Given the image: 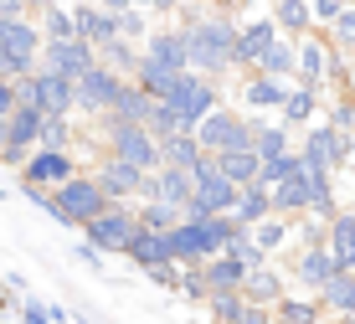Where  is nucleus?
I'll use <instances>...</instances> for the list:
<instances>
[{"label": "nucleus", "instance_id": "nucleus-17", "mask_svg": "<svg viewBox=\"0 0 355 324\" xmlns=\"http://www.w3.org/2000/svg\"><path fill=\"white\" fill-rule=\"evenodd\" d=\"M324 72H329V42L320 36H299L293 42V83H304V88H324Z\"/></svg>", "mask_w": 355, "mask_h": 324}, {"label": "nucleus", "instance_id": "nucleus-3", "mask_svg": "<svg viewBox=\"0 0 355 324\" xmlns=\"http://www.w3.org/2000/svg\"><path fill=\"white\" fill-rule=\"evenodd\" d=\"M31 67H42V31L31 16L0 21V78H26Z\"/></svg>", "mask_w": 355, "mask_h": 324}, {"label": "nucleus", "instance_id": "nucleus-12", "mask_svg": "<svg viewBox=\"0 0 355 324\" xmlns=\"http://www.w3.org/2000/svg\"><path fill=\"white\" fill-rule=\"evenodd\" d=\"M278 36H284V31L273 26V16H242L237 21V46H232V67L252 72V62L263 57V46H273Z\"/></svg>", "mask_w": 355, "mask_h": 324}, {"label": "nucleus", "instance_id": "nucleus-42", "mask_svg": "<svg viewBox=\"0 0 355 324\" xmlns=\"http://www.w3.org/2000/svg\"><path fill=\"white\" fill-rule=\"evenodd\" d=\"M180 72H165V67H150V62L139 57V67H134V83H139L150 98H170V88H175Z\"/></svg>", "mask_w": 355, "mask_h": 324}, {"label": "nucleus", "instance_id": "nucleus-37", "mask_svg": "<svg viewBox=\"0 0 355 324\" xmlns=\"http://www.w3.org/2000/svg\"><path fill=\"white\" fill-rule=\"evenodd\" d=\"M144 129H150V134H155V139H160V144L170 139V134H196L191 123H186V119L175 114V108L165 103V98H155V108H150V119H144Z\"/></svg>", "mask_w": 355, "mask_h": 324}, {"label": "nucleus", "instance_id": "nucleus-6", "mask_svg": "<svg viewBox=\"0 0 355 324\" xmlns=\"http://www.w3.org/2000/svg\"><path fill=\"white\" fill-rule=\"evenodd\" d=\"M299 160L304 170H329V176H345L350 165V134H340L335 123H309L304 129V144H299Z\"/></svg>", "mask_w": 355, "mask_h": 324}, {"label": "nucleus", "instance_id": "nucleus-4", "mask_svg": "<svg viewBox=\"0 0 355 324\" xmlns=\"http://www.w3.org/2000/svg\"><path fill=\"white\" fill-rule=\"evenodd\" d=\"M139 232V216H134V201H108L98 216L83 227V242L98 247V253H114V257H124V247H129V237Z\"/></svg>", "mask_w": 355, "mask_h": 324}, {"label": "nucleus", "instance_id": "nucleus-15", "mask_svg": "<svg viewBox=\"0 0 355 324\" xmlns=\"http://www.w3.org/2000/svg\"><path fill=\"white\" fill-rule=\"evenodd\" d=\"M139 57L150 62V67H165V72H186L191 57H186V31L180 26H165V31H150L139 46Z\"/></svg>", "mask_w": 355, "mask_h": 324}, {"label": "nucleus", "instance_id": "nucleus-25", "mask_svg": "<svg viewBox=\"0 0 355 324\" xmlns=\"http://www.w3.org/2000/svg\"><path fill=\"white\" fill-rule=\"evenodd\" d=\"M232 216H237L242 227H258V221H268V216H273V191H268L263 180L242 185V191H237V206H232Z\"/></svg>", "mask_w": 355, "mask_h": 324}, {"label": "nucleus", "instance_id": "nucleus-2", "mask_svg": "<svg viewBox=\"0 0 355 324\" xmlns=\"http://www.w3.org/2000/svg\"><path fill=\"white\" fill-rule=\"evenodd\" d=\"M16 103H31L42 114H72L78 108V83L52 67H31L26 78H16Z\"/></svg>", "mask_w": 355, "mask_h": 324}, {"label": "nucleus", "instance_id": "nucleus-38", "mask_svg": "<svg viewBox=\"0 0 355 324\" xmlns=\"http://www.w3.org/2000/svg\"><path fill=\"white\" fill-rule=\"evenodd\" d=\"M252 72H273V78H288L293 83V42L278 36L273 46H263V57L252 62Z\"/></svg>", "mask_w": 355, "mask_h": 324}, {"label": "nucleus", "instance_id": "nucleus-49", "mask_svg": "<svg viewBox=\"0 0 355 324\" xmlns=\"http://www.w3.org/2000/svg\"><path fill=\"white\" fill-rule=\"evenodd\" d=\"M144 278H150L155 289L175 293V289H180V263H155V268H144Z\"/></svg>", "mask_w": 355, "mask_h": 324}, {"label": "nucleus", "instance_id": "nucleus-5", "mask_svg": "<svg viewBox=\"0 0 355 324\" xmlns=\"http://www.w3.org/2000/svg\"><path fill=\"white\" fill-rule=\"evenodd\" d=\"M42 108H31V103H16L10 108V119L0 123V165L6 170H21L26 165V155L36 144H42Z\"/></svg>", "mask_w": 355, "mask_h": 324}, {"label": "nucleus", "instance_id": "nucleus-27", "mask_svg": "<svg viewBox=\"0 0 355 324\" xmlns=\"http://www.w3.org/2000/svg\"><path fill=\"white\" fill-rule=\"evenodd\" d=\"M273 324H324V309L314 293H284L273 304Z\"/></svg>", "mask_w": 355, "mask_h": 324}, {"label": "nucleus", "instance_id": "nucleus-9", "mask_svg": "<svg viewBox=\"0 0 355 324\" xmlns=\"http://www.w3.org/2000/svg\"><path fill=\"white\" fill-rule=\"evenodd\" d=\"M165 103L175 108V114L186 119L191 129H196V123H201L216 103H222V83H216V78H201V72H191V67H186V72L175 78V88H170Z\"/></svg>", "mask_w": 355, "mask_h": 324}, {"label": "nucleus", "instance_id": "nucleus-28", "mask_svg": "<svg viewBox=\"0 0 355 324\" xmlns=\"http://www.w3.org/2000/svg\"><path fill=\"white\" fill-rule=\"evenodd\" d=\"M216 170H222V176H227V180L242 191V185H252V180H258L263 155H258L252 144H248V149H227V155H216Z\"/></svg>", "mask_w": 355, "mask_h": 324}, {"label": "nucleus", "instance_id": "nucleus-54", "mask_svg": "<svg viewBox=\"0 0 355 324\" xmlns=\"http://www.w3.org/2000/svg\"><path fill=\"white\" fill-rule=\"evenodd\" d=\"M98 6H103V10H114V16H119V10H129L134 0H98Z\"/></svg>", "mask_w": 355, "mask_h": 324}, {"label": "nucleus", "instance_id": "nucleus-43", "mask_svg": "<svg viewBox=\"0 0 355 324\" xmlns=\"http://www.w3.org/2000/svg\"><path fill=\"white\" fill-rule=\"evenodd\" d=\"M324 36H329V46H335V52H355V0H350V6L345 10H340V16L335 21H329V26H324Z\"/></svg>", "mask_w": 355, "mask_h": 324}, {"label": "nucleus", "instance_id": "nucleus-24", "mask_svg": "<svg viewBox=\"0 0 355 324\" xmlns=\"http://www.w3.org/2000/svg\"><path fill=\"white\" fill-rule=\"evenodd\" d=\"M242 298H248V304H263V309H273L278 298H284V273H278L273 263H263V268H248V278H242Z\"/></svg>", "mask_w": 355, "mask_h": 324}, {"label": "nucleus", "instance_id": "nucleus-40", "mask_svg": "<svg viewBox=\"0 0 355 324\" xmlns=\"http://www.w3.org/2000/svg\"><path fill=\"white\" fill-rule=\"evenodd\" d=\"M134 216H139V232H170L180 221V206L165 201H134Z\"/></svg>", "mask_w": 355, "mask_h": 324}, {"label": "nucleus", "instance_id": "nucleus-16", "mask_svg": "<svg viewBox=\"0 0 355 324\" xmlns=\"http://www.w3.org/2000/svg\"><path fill=\"white\" fill-rule=\"evenodd\" d=\"M144 176H150V170H134L129 160H114V155H108L103 165L93 170L98 191H103L108 201H139V185H144Z\"/></svg>", "mask_w": 355, "mask_h": 324}, {"label": "nucleus", "instance_id": "nucleus-18", "mask_svg": "<svg viewBox=\"0 0 355 324\" xmlns=\"http://www.w3.org/2000/svg\"><path fill=\"white\" fill-rule=\"evenodd\" d=\"M139 201H165V206H186L191 201V170H175V165H160L150 170L139 185Z\"/></svg>", "mask_w": 355, "mask_h": 324}, {"label": "nucleus", "instance_id": "nucleus-39", "mask_svg": "<svg viewBox=\"0 0 355 324\" xmlns=\"http://www.w3.org/2000/svg\"><path fill=\"white\" fill-rule=\"evenodd\" d=\"M293 176H304V160H299V149H284V155H273V160H263V170H258V180L273 191V185H284Z\"/></svg>", "mask_w": 355, "mask_h": 324}, {"label": "nucleus", "instance_id": "nucleus-7", "mask_svg": "<svg viewBox=\"0 0 355 324\" xmlns=\"http://www.w3.org/2000/svg\"><path fill=\"white\" fill-rule=\"evenodd\" d=\"M103 144L114 160H129L134 170H160V139H155L144 123H119L103 119Z\"/></svg>", "mask_w": 355, "mask_h": 324}, {"label": "nucleus", "instance_id": "nucleus-44", "mask_svg": "<svg viewBox=\"0 0 355 324\" xmlns=\"http://www.w3.org/2000/svg\"><path fill=\"white\" fill-rule=\"evenodd\" d=\"M42 149H72V114H46L42 119Z\"/></svg>", "mask_w": 355, "mask_h": 324}, {"label": "nucleus", "instance_id": "nucleus-22", "mask_svg": "<svg viewBox=\"0 0 355 324\" xmlns=\"http://www.w3.org/2000/svg\"><path fill=\"white\" fill-rule=\"evenodd\" d=\"M201 278H206V293H242V278H248V263L237 253H216L201 263Z\"/></svg>", "mask_w": 355, "mask_h": 324}, {"label": "nucleus", "instance_id": "nucleus-52", "mask_svg": "<svg viewBox=\"0 0 355 324\" xmlns=\"http://www.w3.org/2000/svg\"><path fill=\"white\" fill-rule=\"evenodd\" d=\"M72 253H78V263H83V268L103 273V253H98V247H88V242H78V247H72Z\"/></svg>", "mask_w": 355, "mask_h": 324}, {"label": "nucleus", "instance_id": "nucleus-56", "mask_svg": "<svg viewBox=\"0 0 355 324\" xmlns=\"http://www.w3.org/2000/svg\"><path fill=\"white\" fill-rule=\"evenodd\" d=\"M268 6H278V0H268Z\"/></svg>", "mask_w": 355, "mask_h": 324}, {"label": "nucleus", "instance_id": "nucleus-8", "mask_svg": "<svg viewBox=\"0 0 355 324\" xmlns=\"http://www.w3.org/2000/svg\"><path fill=\"white\" fill-rule=\"evenodd\" d=\"M196 139H201L206 155H227V149H248L252 144V119H242L237 108L216 103L211 114L196 123Z\"/></svg>", "mask_w": 355, "mask_h": 324}, {"label": "nucleus", "instance_id": "nucleus-51", "mask_svg": "<svg viewBox=\"0 0 355 324\" xmlns=\"http://www.w3.org/2000/svg\"><path fill=\"white\" fill-rule=\"evenodd\" d=\"M345 6H350V0H309V16H314V26H329Z\"/></svg>", "mask_w": 355, "mask_h": 324}, {"label": "nucleus", "instance_id": "nucleus-58", "mask_svg": "<svg viewBox=\"0 0 355 324\" xmlns=\"http://www.w3.org/2000/svg\"><path fill=\"white\" fill-rule=\"evenodd\" d=\"M67 6H72V0H67Z\"/></svg>", "mask_w": 355, "mask_h": 324}, {"label": "nucleus", "instance_id": "nucleus-32", "mask_svg": "<svg viewBox=\"0 0 355 324\" xmlns=\"http://www.w3.org/2000/svg\"><path fill=\"white\" fill-rule=\"evenodd\" d=\"M273 26L288 36V42H299V36L314 31V16H309V0H278L273 6Z\"/></svg>", "mask_w": 355, "mask_h": 324}, {"label": "nucleus", "instance_id": "nucleus-13", "mask_svg": "<svg viewBox=\"0 0 355 324\" xmlns=\"http://www.w3.org/2000/svg\"><path fill=\"white\" fill-rule=\"evenodd\" d=\"M67 10H72V36H83L93 52L119 36V16H114V10H103L98 0H72Z\"/></svg>", "mask_w": 355, "mask_h": 324}, {"label": "nucleus", "instance_id": "nucleus-33", "mask_svg": "<svg viewBox=\"0 0 355 324\" xmlns=\"http://www.w3.org/2000/svg\"><path fill=\"white\" fill-rule=\"evenodd\" d=\"M252 149H258L263 160L284 155V149H293V129H284V123H268V119H252Z\"/></svg>", "mask_w": 355, "mask_h": 324}, {"label": "nucleus", "instance_id": "nucleus-36", "mask_svg": "<svg viewBox=\"0 0 355 324\" xmlns=\"http://www.w3.org/2000/svg\"><path fill=\"white\" fill-rule=\"evenodd\" d=\"M98 62H103V67H114L119 78H134V67H139V42H124V36H114L108 46H98Z\"/></svg>", "mask_w": 355, "mask_h": 324}, {"label": "nucleus", "instance_id": "nucleus-47", "mask_svg": "<svg viewBox=\"0 0 355 324\" xmlns=\"http://www.w3.org/2000/svg\"><path fill=\"white\" fill-rule=\"evenodd\" d=\"M180 298H191V304H206V278H201V263H191V268H180V289H175Z\"/></svg>", "mask_w": 355, "mask_h": 324}, {"label": "nucleus", "instance_id": "nucleus-1", "mask_svg": "<svg viewBox=\"0 0 355 324\" xmlns=\"http://www.w3.org/2000/svg\"><path fill=\"white\" fill-rule=\"evenodd\" d=\"M180 31H186L191 72H201V78H216V83H222L227 72H232L237 21H232V16H191V21H180Z\"/></svg>", "mask_w": 355, "mask_h": 324}, {"label": "nucleus", "instance_id": "nucleus-41", "mask_svg": "<svg viewBox=\"0 0 355 324\" xmlns=\"http://www.w3.org/2000/svg\"><path fill=\"white\" fill-rule=\"evenodd\" d=\"M36 31H42V42H67L72 36V10L52 0L46 10H36Z\"/></svg>", "mask_w": 355, "mask_h": 324}, {"label": "nucleus", "instance_id": "nucleus-23", "mask_svg": "<svg viewBox=\"0 0 355 324\" xmlns=\"http://www.w3.org/2000/svg\"><path fill=\"white\" fill-rule=\"evenodd\" d=\"M314 114H320V88H304V83H293L284 108H278V123L284 129H309Z\"/></svg>", "mask_w": 355, "mask_h": 324}, {"label": "nucleus", "instance_id": "nucleus-48", "mask_svg": "<svg viewBox=\"0 0 355 324\" xmlns=\"http://www.w3.org/2000/svg\"><path fill=\"white\" fill-rule=\"evenodd\" d=\"M324 123H335L340 134H355V93H340L335 98V108H329V119Z\"/></svg>", "mask_w": 355, "mask_h": 324}, {"label": "nucleus", "instance_id": "nucleus-19", "mask_svg": "<svg viewBox=\"0 0 355 324\" xmlns=\"http://www.w3.org/2000/svg\"><path fill=\"white\" fill-rule=\"evenodd\" d=\"M293 83L288 78H273V72H248V83H242V103L258 108V114H278L284 108Z\"/></svg>", "mask_w": 355, "mask_h": 324}, {"label": "nucleus", "instance_id": "nucleus-35", "mask_svg": "<svg viewBox=\"0 0 355 324\" xmlns=\"http://www.w3.org/2000/svg\"><path fill=\"white\" fill-rule=\"evenodd\" d=\"M201 155H206V149H201L196 134H170V139L160 144V165H175V170H191Z\"/></svg>", "mask_w": 355, "mask_h": 324}, {"label": "nucleus", "instance_id": "nucleus-34", "mask_svg": "<svg viewBox=\"0 0 355 324\" xmlns=\"http://www.w3.org/2000/svg\"><path fill=\"white\" fill-rule=\"evenodd\" d=\"M248 237H252V247H258V253L268 257V263H273V253H284V247L293 242L284 216H268V221H258V227H248Z\"/></svg>", "mask_w": 355, "mask_h": 324}, {"label": "nucleus", "instance_id": "nucleus-26", "mask_svg": "<svg viewBox=\"0 0 355 324\" xmlns=\"http://www.w3.org/2000/svg\"><path fill=\"white\" fill-rule=\"evenodd\" d=\"M150 108H155V98L139 88V83H124V88H119V98H114V108H108L103 119H119V123H144L150 119Z\"/></svg>", "mask_w": 355, "mask_h": 324}, {"label": "nucleus", "instance_id": "nucleus-57", "mask_svg": "<svg viewBox=\"0 0 355 324\" xmlns=\"http://www.w3.org/2000/svg\"><path fill=\"white\" fill-rule=\"evenodd\" d=\"M350 93H355V83H350Z\"/></svg>", "mask_w": 355, "mask_h": 324}, {"label": "nucleus", "instance_id": "nucleus-55", "mask_svg": "<svg viewBox=\"0 0 355 324\" xmlns=\"http://www.w3.org/2000/svg\"><path fill=\"white\" fill-rule=\"evenodd\" d=\"M211 6H216V10H232V6H237V0H211Z\"/></svg>", "mask_w": 355, "mask_h": 324}, {"label": "nucleus", "instance_id": "nucleus-14", "mask_svg": "<svg viewBox=\"0 0 355 324\" xmlns=\"http://www.w3.org/2000/svg\"><path fill=\"white\" fill-rule=\"evenodd\" d=\"M93 62H98V52L83 42V36H67V42H42V67L62 72V78H72V83H78Z\"/></svg>", "mask_w": 355, "mask_h": 324}, {"label": "nucleus", "instance_id": "nucleus-45", "mask_svg": "<svg viewBox=\"0 0 355 324\" xmlns=\"http://www.w3.org/2000/svg\"><path fill=\"white\" fill-rule=\"evenodd\" d=\"M206 309H211V324H237L242 309H248V298H242V293H211Z\"/></svg>", "mask_w": 355, "mask_h": 324}, {"label": "nucleus", "instance_id": "nucleus-46", "mask_svg": "<svg viewBox=\"0 0 355 324\" xmlns=\"http://www.w3.org/2000/svg\"><path fill=\"white\" fill-rule=\"evenodd\" d=\"M119 36H124V42H139V46H144V36H150V10H139V6L119 10Z\"/></svg>", "mask_w": 355, "mask_h": 324}, {"label": "nucleus", "instance_id": "nucleus-50", "mask_svg": "<svg viewBox=\"0 0 355 324\" xmlns=\"http://www.w3.org/2000/svg\"><path fill=\"white\" fill-rule=\"evenodd\" d=\"M21 324H52V304H42V298H31V293H21Z\"/></svg>", "mask_w": 355, "mask_h": 324}, {"label": "nucleus", "instance_id": "nucleus-29", "mask_svg": "<svg viewBox=\"0 0 355 324\" xmlns=\"http://www.w3.org/2000/svg\"><path fill=\"white\" fill-rule=\"evenodd\" d=\"M124 257L134 268H155V263H170V242H165V232H134L129 237V247H124Z\"/></svg>", "mask_w": 355, "mask_h": 324}, {"label": "nucleus", "instance_id": "nucleus-21", "mask_svg": "<svg viewBox=\"0 0 355 324\" xmlns=\"http://www.w3.org/2000/svg\"><path fill=\"white\" fill-rule=\"evenodd\" d=\"M324 247L335 253L340 273H355V211L350 206H340L335 216L324 221Z\"/></svg>", "mask_w": 355, "mask_h": 324}, {"label": "nucleus", "instance_id": "nucleus-20", "mask_svg": "<svg viewBox=\"0 0 355 324\" xmlns=\"http://www.w3.org/2000/svg\"><path fill=\"white\" fill-rule=\"evenodd\" d=\"M340 273V263H335V253L320 242V247H299V263H293V278L304 283V293H320L329 278Z\"/></svg>", "mask_w": 355, "mask_h": 324}, {"label": "nucleus", "instance_id": "nucleus-30", "mask_svg": "<svg viewBox=\"0 0 355 324\" xmlns=\"http://www.w3.org/2000/svg\"><path fill=\"white\" fill-rule=\"evenodd\" d=\"M273 216H284V221L309 216V176H293L284 185H273Z\"/></svg>", "mask_w": 355, "mask_h": 324}, {"label": "nucleus", "instance_id": "nucleus-11", "mask_svg": "<svg viewBox=\"0 0 355 324\" xmlns=\"http://www.w3.org/2000/svg\"><path fill=\"white\" fill-rule=\"evenodd\" d=\"M124 83H129V78H119L114 67L93 62V67L78 78V114H93V119H103L108 108H114V98H119V88H124Z\"/></svg>", "mask_w": 355, "mask_h": 324}, {"label": "nucleus", "instance_id": "nucleus-31", "mask_svg": "<svg viewBox=\"0 0 355 324\" xmlns=\"http://www.w3.org/2000/svg\"><path fill=\"white\" fill-rule=\"evenodd\" d=\"M314 298H320V309H324V314L350 319V314H355V273H335V278H329Z\"/></svg>", "mask_w": 355, "mask_h": 324}, {"label": "nucleus", "instance_id": "nucleus-53", "mask_svg": "<svg viewBox=\"0 0 355 324\" xmlns=\"http://www.w3.org/2000/svg\"><path fill=\"white\" fill-rule=\"evenodd\" d=\"M10 108H16V83H10V78H0V123L10 119Z\"/></svg>", "mask_w": 355, "mask_h": 324}, {"label": "nucleus", "instance_id": "nucleus-10", "mask_svg": "<svg viewBox=\"0 0 355 324\" xmlns=\"http://www.w3.org/2000/svg\"><path fill=\"white\" fill-rule=\"evenodd\" d=\"M78 176V160H72V149H42L36 144L26 155V165L16 170V185H36V191H57L62 180Z\"/></svg>", "mask_w": 355, "mask_h": 324}]
</instances>
